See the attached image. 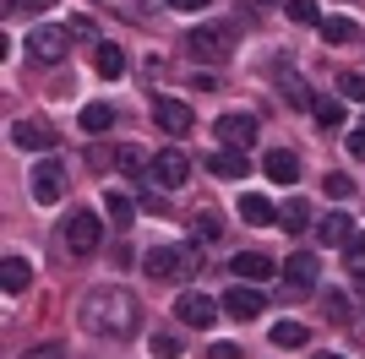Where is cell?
I'll use <instances>...</instances> for the list:
<instances>
[{
    "mask_svg": "<svg viewBox=\"0 0 365 359\" xmlns=\"http://www.w3.org/2000/svg\"><path fill=\"white\" fill-rule=\"evenodd\" d=\"M137 327H142V305H137L131 288L104 283V288H93V294L82 299V332H93V338L125 343V338H137Z\"/></svg>",
    "mask_w": 365,
    "mask_h": 359,
    "instance_id": "1",
    "label": "cell"
},
{
    "mask_svg": "<svg viewBox=\"0 0 365 359\" xmlns=\"http://www.w3.org/2000/svg\"><path fill=\"white\" fill-rule=\"evenodd\" d=\"M344 267H349V278L365 288V229H354V239L344 245Z\"/></svg>",
    "mask_w": 365,
    "mask_h": 359,
    "instance_id": "23",
    "label": "cell"
},
{
    "mask_svg": "<svg viewBox=\"0 0 365 359\" xmlns=\"http://www.w3.org/2000/svg\"><path fill=\"white\" fill-rule=\"evenodd\" d=\"M354 338H360V343H365V321H360V327H354Z\"/></svg>",
    "mask_w": 365,
    "mask_h": 359,
    "instance_id": "42",
    "label": "cell"
},
{
    "mask_svg": "<svg viewBox=\"0 0 365 359\" xmlns=\"http://www.w3.org/2000/svg\"><path fill=\"white\" fill-rule=\"evenodd\" d=\"M93 66H98V76H109V82H115V76L125 71V55L115 44H98V55H93Z\"/></svg>",
    "mask_w": 365,
    "mask_h": 359,
    "instance_id": "24",
    "label": "cell"
},
{
    "mask_svg": "<svg viewBox=\"0 0 365 359\" xmlns=\"http://www.w3.org/2000/svg\"><path fill=\"white\" fill-rule=\"evenodd\" d=\"M317 359H344V354H317Z\"/></svg>",
    "mask_w": 365,
    "mask_h": 359,
    "instance_id": "43",
    "label": "cell"
},
{
    "mask_svg": "<svg viewBox=\"0 0 365 359\" xmlns=\"http://www.w3.org/2000/svg\"><path fill=\"white\" fill-rule=\"evenodd\" d=\"M289 16H294V22H305V28H322V16H317L311 0H289Z\"/></svg>",
    "mask_w": 365,
    "mask_h": 359,
    "instance_id": "33",
    "label": "cell"
},
{
    "mask_svg": "<svg viewBox=\"0 0 365 359\" xmlns=\"http://www.w3.org/2000/svg\"><path fill=\"white\" fill-rule=\"evenodd\" d=\"M0 283H6V294H22V288L33 283L28 256H6V261H0Z\"/></svg>",
    "mask_w": 365,
    "mask_h": 359,
    "instance_id": "16",
    "label": "cell"
},
{
    "mask_svg": "<svg viewBox=\"0 0 365 359\" xmlns=\"http://www.w3.org/2000/svg\"><path fill=\"white\" fill-rule=\"evenodd\" d=\"M262 169H267V180H284V185H289V180H300V158H294V152H284V147L267 152V158H262Z\"/></svg>",
    "mask_w": 365,
    "mask_h": 359,
    "instance_id": "18",
    "label": "cell"
},
{
    "mask_svg": "<svg viewBox=\"0 0 365 359\" xmlns=\"http://www.w3.org/2000/svg\"><path fill=\"white\" fill-rule=\"evenodd\" d=\"M338 93H344L349 104H365V71H344L338 76Z\"/></svg>",
    "mask_w": 365,
    "mask_h": 359,
    "instance_id": "30",
    "label": "cell"
},
{
    "mask_svg": "<svg viewBox=\"0 0 365 359\" xmlns=\"http://www.w3.org/2000/svg\"><path fill=\"white\" fill-rule=\"evenodd\" d=\"M317 288V256H289L284 261V283H278V294L284 299H305Z\"/></svg>",
    "mask_w": 365,
    "mask_h": 359,
    "instance_id": "7",
    "label": "cell"
},
{
    "mask_svg": "<svg viewBox=\"0 0 365 359\" xmlns=\"http://www.w3.org/2000/svg\"><path fill=\"white\" fill-rule=\"evenodd\" d=\"M218 311H224V305H213V299H207V294H197V288L175 299V316H180L185 327H197V332H207V327H213V321H218Z\"/></svg>",
    "mask_w": 365,
    "mask_h": 359,
    "instance_id": "9",
    "label": "cell"
},
{
    "mask_svg": "<svg viewBox=\"0 0 365 359\" xmlns=\"http://www.w3.org/2000/svg\"><path fill=\"white\" fill-rule=\"evenodd\" d=\"M322 185H327V196H349V191H354V180H349V175H338V169L322 180Z\"/></svg>",
    "mask_w": 365,
    "mask_h": 359,
    "instance_id": "35",
    "label": "cell"
},
{
    "mask_svg": "<svg viewBox=\"0 0 365 359\" xmlns=\"http://www.w3.org/2000/svg\"><path fill=\"white\" fill-rule=\"evenodd\" d=\"M185 49H191V55L197 60H229L235 55V33L224 28V22H207V28H191V38H185Z\"/></svg>",
    "mask_w": 365,
    "mask_h": 359,
    "instance_id": "3",
    "label": "cell"
},
{
    "mask_svg": "<svg viewBox=\"0 0 365 359\" xmlns=\"http://www.w3.org/2000/svg\"><path fill=\"white\" fill-rule=\"evenodd\" d=\"M273 343L278 348H305V343H311V332H305L300 321H278V327H273Z\"/></svg>",
    "mask_w": 365,
    "mask_h": 359,
    "instance_id": "26",
    "label": "cell"
},
{
    "mask_svg": "<svg viewBox=\"0 0 365 359\" xmlns=\"http://www.w3.org/2000/svg\"><path fill=\"white\" fill-rule=\"evenodd\" d=\"M278 224L289 229V234H300V229L311 224V202H305V196H289V202L278 207Z\"/></svg>",
    "mask_w": 365,
    "mask_h": 359,
    "instance_id": "20",
    "label": "cell"
},
{
    "mask_svg": "<svg viewBox=\"0 0 365 359\" xmlns=\"http://www.w3.org/2000/svg\"><path fill=\"white\" fill-rule=\"evenodd\" d=\"M207 359H240V348H235V343H213V348H207Z\"/></svg>",
    "mask_w": 365,
    "mask_h": 359,
    "instance_id": "37",
    "label": "cell"
},
{
    "mask_svg": "<svg viewBox=\"0 0 365 359\" xmlns=\"http://www.w3.org/2000/svg\"><path fill=\"white\" fill-rule=\"evenodd\" d=\"M240 218H245V224H278V207L262 191H245L240 196Z\"/></svg>",
    "mask_w": 365,
    "mask_h": 359,
    "instance_id": "17",
    "label": "cell"
},
{
    "mask_svg": "<svg viewBox=\"0 0 365 359\" xmlns=\"http://www.w3.org/2000/svg\"><path fill=\"white\" fill-rule=\"evenodd\" d=\"M207 169H213L218 180H245V152H240V147H224V152H213V158H207Z\"/></svg>",
    "mask_w": 365,
    "mask_h": 359,
    "instance_id": "19",
    "label": "cell"
},
{
    "mask_svg": "<svg viewBox=\"0 0 365 359\" xmlns=\"http://www.w3.org/2000/svg\"><path fill=\"white\" fill-rule=\"evenodd\" d=\"M71 38H88L93 49L104 44V38H98V28H93V16H71Z\"/></svg>",
    "mask_w": 365,
    "mask_h": 359,
    "instance_id": "34",
    "label": "cell"
},
{
    "mask_svg": "<svg viewBox=\"0 0 365 359\" xmlns=\"http://www.w3.org/2000/svg\"><path fill=\"white\" fill-rule=\"evenodd\" d=\"M349 152H354V158H365V125H360V131H349Z\"/></svg>",
    "mask_w": 365,
    "mask_h": 359,
    "instance_id": "39",
    "label": "cell"
},
{
    "mask_svg": "<svg viewBox=\"0 0 365 359\" xmlns=\"http://www.w3.org/2000/svg\"><path fill=\"white\" fill-rule=\"evenodd\" d=\"M109 125H115V109L109 104H88L82 109V131H109Z\"/></svg>",
    "mask_w": 365,
    "mask_h": 359,
    "instance_id": "28",
    "label": "cell"
},
{
    "mask_svg": "<svg viewBox=\"0 0 365 359\" xmlns=\"http://www.w3.org/2000/svg\"><path fill=\"white\" fill-rule=\"evenodd\" d=\"M278 76H284V98H289L294 109H311V104H317V98H311V88H305L294 71H284V66H278Z\"/></svg>",
    "mask_w": 365,
    "mask_h": 359,
    "instance_id": "25",
    "label": "cell"
},
{
    "mask_svg": "<svg viewBox=\"0 0 365 359\" xmlns=\"http://www.w3.org/2000/svg\"><path fill=\"white\" fill-rule=\"evenodd\" d=\"M49 6H55V0H33V11H49Z\"/></svg>",
    "mask_w": 365,
    "mask_h": 359,
    "instance_id": "41",
    "label": "cell"
},
{
    "mask_svg": "<svg viewBox=\"0 0 365 359\" xmlns=\"http://www.w3.org/2000/svg\"><path fill=\"white\" fill-rule=\"evenodd\" d=\"M115 169H120V175H153V158L125 142V147H115Z\"/></svg>",
    "mask_w": 365,
    "mask_h": 359,
    "instance_id": "21",
    "label": "cell"
},
{
    "mask_svg": "<svg viewBox=\"0 0 365 359\" xmlns=\"http://www.w3.org/2000/svg\"><path fill=\"white\" fill-rule=\"evenodd\" d=\"M218 142L245 152L251 142H257V115H224V120H218Z\"/></svg>",
    "mask_w": 365,
    "mask_h": 359,
    "instance_id": "13",
    "label": "cell"
},
{
    "mask_svg": "<svg viewBox=\"0 0 365 359\" xmlns=\"http://www.w3.org/2000/svg\"><path fill=\"white\" fill-rule=\"evenodd\" d=\"M191 234H202V239H218V234H224L218 212H197V218H191Z\"/></svg>",
    "mask_w": 365,
    "mask_h": 359,
    "instance_id": "32",
    "label": "cell"
},
{
    "mask_svg": "<svg viewBox=\"0 0 365 359\" xmlns=\"http://www.w3.org/2000/svg\"><path fill=\"white\" fill-rule=\"evenodd\" d=\"M322 311H327V321H333V327H349V299L338 294V288H327V299H322Z\"/></svg>",
    "mask_w": 365,
    "mask_h": 359,
    "instance_id": "29",
    "label": "cell"
},
{
    "mask_svg": "<svg viewBox=\"0 0 365 359\" xmlns=\"http://www.w3.org/2000/svg\"><path fill=\"white\" fill-rule=\"evenodd\" d=\"M153 348H158V359H180V343H175L169 332H158V338H153Z\"/></svg>",
    "mask_w": 365,
    "mask_h": 359,
    "instance_id": "36",
    "label": "cell"
},
{
    "mask_svg": "<svg viewBox=\"0 0 365 359\" xmlns=\"http://www.w3.org/2000/svg\"><path fill=\"white\" fill-rule=\"evenodd\" d=\"M11 147L49 152V147H55V125H49V120H16V125H11Z\"/></svg>",
    "mask_w": 365,
    "mask_h": 359,
    "instance_id": "10",
    "label": "cell"
},
{
    "mask_svg": "<svg viewBox=\"0 0 365 359\" xmlns=\"http://www.w3.org/2000/svg\"><path fill=\"white\" fill-rule=\"evenodd\" d=\"M229 272H235V283H262V278H273V261L257 256V251H240L229 261Z\"/></svg>",
    "mask_w": 365,
    "mask_h": 359,
    "instance_id": "14",
    "label": "cell"
},
{
    "mask_svg": "<svg viewBox=\"0 0 365 359\" xmlns=\"http://www.w3.org/2000/svg\"><path fill=\"white\" fill-rule=\"evenodd\" d=\"M317 234H322V245H349L354 239V218L349 212H327V218L317 224Z\"/></svg>",
    "mask_w": 365,
    "mask_h": 359,
    "instance_id": "15",
    "label": "cell"
},
{
    "mask_svg": "<svg viewBox=\"0 0 365 359\" xmlns=\"http://www.w3.org/2000/svg\"><path fill=\"white\" fill-rule=\"evenodd\" d=\"M142 272L158 278V283H175V278H197L202 272V251L197 245H153L142 256Z\"/></svg>",
    "mask_w": 365,
    "mask_h": 359,
    "instance_id": "2",
    "label": "cell"
},
{
    "mask_svg": "<svg viewBox=\"0 0 365 359\" xmlns=\"http://www.w3.org/2000/svg\"><path fill=\"white\" fill-rule=\"evenodd\" d=\"M153 120H158V125H164L169 136H185L191 131V125H197V115H191V104H180V98H153Z\"/></svg>",
    "mask_w": 365,
    "mask_h": 359,
    "instance_id": "11",
    "label": "cell"
},
{
    "mask_svg": "<svg viewBox=\"0 0 365 359\" xmlns=\"http://www.w3.org/2000/svg\"><path fill=\"white\" fill-rule=\"evenodd\" d=\"M311 115H317V125H327V131H333V125H344V98H317V104H311Z\"/></svg>",
    "mask_w": 365,
    "mask_h": 359,
    "instance_id": "27",
    "label": "cell"
},
{
    "mask_svg": "<svg viewBox=\"0 0 365 359\" xmlns=\"http://www.w3.org/2000/svg\"><path fill=\"white\" fill-rule=\"evenodd\" d=\"M322 38H327V44H354V38H360V28H354L349 16H322Z\"/></svg>",
    "mask_w": 365,
    "mask_h": 359,
    "instance_id": "22",
    "label": "cell"
},
{
    "mask_svg": "<svg viewBox=\"0 0 365 359\" xmlns=\"http://www.w3.org/2000/svg\"><path fill=\"white\" fill-rule=\"evenodd\" d=\"M262 6H278V0H262Z\"/></svg>",
    "mask_w": 365,
    "mask_h": 359,
    "instance_id": "44",
    "label": "cell"
},
{
    "mask_svg": "<svg viewBox=\"0 0 365 359\" xmlns=\"http://www.w3.org/2000/svg\"><path fill=\"white\" fill-rule=\"evenodd\" d=\"M175 11H202V6H213V0H169Z\"/></svg>",
    "mask_w": 365,
    "mask_h": 359,
    "instance_id": "40",
    "label": "cell"
},
{
    "mask_svg": "<svg viewBox=\"0 0 365 359\" xmlns=\"http://www.w3.org/2000/svg\"><path fill=\"white\" fill-rule=\"evenodd\" d=\"M148 180H158L164 191H180L185 180H191V158H185L180 147H164V152H153V175Z\"/></svg>",
    "mask_w": 365,
    "mask_h": 359,
    "instance_id": "6",
    "label": "cell"
},
{
    "mask_svg": "<svg viewBox=\"0 0 365 359\" xmlns=\"http://www.w3.org/2000/svg\"><path fill=\"white\" fill-rule=\"evenodd\" d=\"M98 239H104L98 212H76L71 224H66V245H71V256H93V251H98Z\"/></svg>",
    "mask_w": 365,
    "mask_h": 359,
    "instance_id": "8",
    "label": "cell"
},
{
    "mask_svg": "<svg viewBox=\"0 0 365 359\" xmlns=\"http://www.w3.org/2000/svg\"><path fill=\"white\" fill-rule=\"evenodd\" d=\"M66 49H71V28H55V22H38V28L28 33V55H33V60H44V66L66 60Z\"/></svg>",
    "mask_w": 365,
    "mask_h": 359,
    "instance_id": "4",
    "label": "cell"
},
{
    "mask_svg": "<svg viewBox=\"0 0 365 359\" xmlns=\"http://www.w3.org/2000/svg\"><path fill=\"white\" fill-rule=\"evenodd\" d=\"M28 180H33V202H38V207H55V202L66 196V164L61 158H44Z\"/></svg>",
    "mask_w": 365,
    "mask_h": 359,
    "instance_id": "5",
    "label": "cell"
},
{
    "mask_svg": "<svg viewBox=\"0 0 365 359\" xmlns=\"http://www.w3.org/2000/svg\"><path fill=\"white\" fill-rule=\"evenodd\" d=\"M28 359H66V348H55V343H38Z\"/></svg>",
    "mask_w": 365,
    "mask_h": 359,
    "instance_id": "38",
    "label": "cell"
},
{
    "mask_svg": "<svg viewBox=\"0 0 365 359\" xmlns=\"http://www.w3.org/2000/svg\"><path fill=\"white\" fill-rule=\"evenodd\" d=\"M104 207H109V218H115V224H131L137 202H131V196H120V191H109V196H104Z\"/></svg>",
    "mask_w": 365,
    "mask_h": 359,
    "instance_id": "31",
    "label": "cell"
},
{
    "mask_svg": "<svg viewBox=\"0 0 365 359\" xmlns=\"http://www.w3.org/2000/svg\"><path fill=\"white\" fill-rule=\"evenodd\" d=\"M262 311H267V299H262L251 283H235V288L224 294V316H235V321H257Z\"/></svg>",
    "mask_w": 365,
    "mask_h": 359,
    "instance_id": "12",
    "label": "cell"
}]
</instances>
